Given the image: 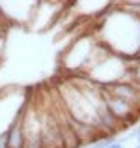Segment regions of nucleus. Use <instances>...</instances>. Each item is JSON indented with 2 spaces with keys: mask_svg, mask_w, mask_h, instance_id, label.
Returning a JSON list of instances; mask_svg holds the SVG:
<instances>
[{
  "mask_svg": "<svg viewBox=\"0 0 140 148\" xmlns=\"http://www.w3.org/2000/svg\"><path fill=\"white\" fill-rule=\"evenodd\" d=\"M107 148H123V143L120 141V139H114V141H110L107 145Z\"/></svg>",
  "mask_w": 140,
  "mask_h": 148,
  "instance_id": "obj_2",
  "label": "nucleus"
},
{
  "mask_svg": "<svg viewBox=\"0 0 140 148\" xmlns=\"http://www.w3.org/2000/svg\"><path fill=\"white\" fill-rule=\"evenodd\" d=\"M135 148H140V146H135Z\"/></svg>",
  "mask_w": 140,
  "mask_h": 148,
  "instance_id": "obj_4",
  "label": "nucleus"
},
{
  "mask_svg": "<svg viewBox=\"0 0 140 148\" xmlns=\"http://www.w3.org/2000/svg\"><path fill=\"white\" fill-rule=\"evenodd\" d=\"M26 103L21 107L13 120H11L10 127L6 130V143L7 148H24V133H22V114H24Z\"/></svg>",
  "mask_w": 140,
  "mask_h": 148,
  "instance_id": "obj_1",
  "label": "nucleus"
},
{
  "mask_svg": "<svg viewBox=\"0 0 140 148\" xmlns=\"http://www.w3.org/2000/svg\"><path fill=\"white\" fill-rule=\"evenodd\" d=\"M138 130H140V118H138Z\"/></svg>",
  "mask_w": 140,
  "mask_h": 148,
  "instance_id": "obj_3",
  "label": "nucleus"
}]
</instances>
